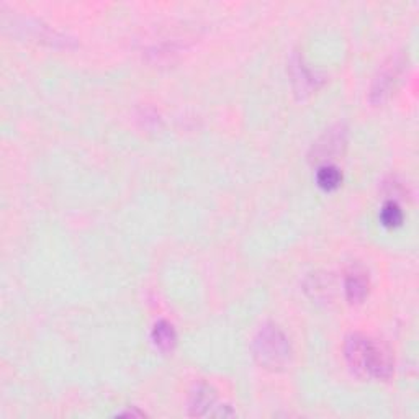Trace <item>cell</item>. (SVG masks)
<instances>
[{"label":"cell","instance_id":"cell-1","mask_svg":"<svg viewBox=\"0 0 419 419\" xmlns=\"http://www.w3.org/2000/svg\"><path fill=\"white\" fill-rule=\"evenodd\" d=\"M344 352L347 364L359 377L387 380L393 372V354L382 342L352 335L347 337Z\"/></svg>","mask_w":419,"mask_h":419},{"label":"cell","instance_id":"cell-2","mask_svg":"<svg viewBox=\"0 0 419 419\" xmlns=\"http://www.w3.org/2000/svg\"><path fill=\"white\" fill-rule=\"evenodd\" d=\"M256 360L265 369H282L290 359L288 339L279 328L264 326L256 336L254 346Z\"/></svg>","mask_w":419,"mask_h":419},{"label":"cell","instance_id":"cell-3","mask_svg":"<svg viewBox=\"0 0 419 419\" xmlns=\"http://www.w3.org/2000/svg\"><path fill=\"white\" fill-rule=\"evenodd\" d=\"M369 295V277L362 270H354L346 277V297L349 302L362 303Z\"/></svg>","mask_w":419,"mask_h":419},{"label":"cell","instance_id":"cell-4","mask_svg":"<svg viewBox=\"0 0 419 419\" xmlns=\"http://www.w3.org/2000/svg\"><path fill=\"white\" fill-rule=\"evenodd\" d=\"M346 145L344 131L331 130L328 131L320 141L314 145V154L318 159H328V157L341 151V146Z\"/></svg>","mask_w":419,"mask_h":419},{"label":"cell","instance_id":"cell-5","mask_svg":"<svg viewBox=\"0 0 419 419\" xmlns=\"http://www.w3.org/2000/svg\"><path fill=\"white\" fill-rule=\"evenodd\" d=\"M152 341L161 351H172L175 344H177V332H175L170 323L159 321L156 323L154 330H152Z\"/></svg>","mask_w":419,"mask_h":419},{"label":"cell","instance_id":"cell-6","mask_svg":"<svg viewBox=\"0 0 419 419\" xmlns=\"http://www.w3.org/2000/svg\"><path fill=\"white\" fill-rule=\"evenodd\" d=\"M215 393L207 385L197 388V392L192 395V402H190V414L192 416H205L210 414V408L215 403Z\"/></svg>","mask_w":419,"mask_h":419},{"label":"cell","instance_id":"cell-7","mask_svg":"<svg viewBox=\"0 0 419 419\" xmlns=\"http://www.w3.org/2000/svg\"><path fill=\"white\" fill-rule=\"evenodd\" d=\"M316 182L323 190H326V192H332V190H336L342 182L341 170L332 164L321 166L316 172Z\"/></svg>","mask_w":419,"mask_h":419},{"label":"cell","instance_id":"cell-8","mask_svg":"<svg viewBox=\"0 0 419 419\" xmlns=\"http://www.w3.org/2000/svg\"><path fill=\"white\" fill-rule=\"evenodd\" d=\"M380 220L382 225L387 228H398L403 223V212L395 202H387L380 212Z\"/></svg>","mask_w":419,"mask_h":419}]
</instances>
